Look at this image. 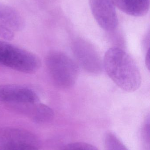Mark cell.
<instances>
[{
  "label": "cell",
  "instance_id": "8992f818",
  "mask_svg": "<svg viewBox=\"0 0 150 150\" xmlns=\"http://www.w3.org/2000/svg\"><path fill=\"white\" fill-rule=\"evenodd\" d=\"M24 26V20L16 10L0 3V37L6 40H11L16 33L22 30Z\"/></svg>",
  "mask_w": 150,
  "mask_h": 150
},
{
  "label": "cell",
  "instance_id": "3957f363",
  "mask_svg": "<svg viewBox=\"0 0 150 150\" xmlns=\"http://www.w3.org/2000/svg\"><path fill=\"white\" fill-rule=\"evenodd\" d=\"M45 62L55 86L68 89L74 85L78 76V67L69 56L60 52H51L46 56Z\"/></svg>",
  "mask_w": 150,
  "mask_h": 150
},
{
  "label": "cell",
  "instance_id": "9c48e42d",
  "mask_svg": "<svg viewBox=\"0 0 150 150\" xmlns=\"http://www.w3.org/2000/svg\"><path fill=\"white\" fill-rule=\"evenodd\" d=\"M10 106L16 112L27 116L35 123L39 124L49 122L54 117V112L51 108L39 102L11 104Z\"/></svg>",
  "mask_w": 150,
  "mask_h": 150
},
{
  "label": "cell",
  "instance_id": "6da1fadb",
  "mask_svg": "<svg viewBox=\"0 0 150 150\" xmlns=\"http://www.w3.org/2000/svg\"><path fill=\"white\" fill-rule=\"evenodd\" d=\"M103 64L109 77L122 90L132 92L140 87V70L132 57L124 50L110 48L106 52Z\"/></svg>",
  "mask_w": 150,
  "mask_h": 150
},
{
  "label": "cell",
  "instance_id": "ba28073f",
  "mask_svg": "<svg viewBox=\"0 0 150 150\" xmlns=\"http://www.w3.org/2000/svg\"><path fill=\"white\" fill-rule=\"evenodd\" d=\"M39 101V98L36 92L28 86L17 84L0 85V102L17 104Z\"/></svg>",
  "mask_w": 150,
  "mask_h": 150
},
{
  "label": "cell",
  "instance_id": "52a82bcc",
  "mask_svg": "<svg viewBox=\"0 0 150 150\" xmlns=\"http://www.w3.org/2000/svg\"><path fill=\"white\" fill-rule=\"evenodd\" d=\"M39 144L38 137L28 130L11 127H0V147L8 148L21 145L38 147Z\"/></svg>",
  "mask_w": 150,
  "mask_h": 150
},
{
  "label": "cell",
  "instance_id": "5bb4252c",
  "mask_svg": "<svg viewBox=\"0 0 150 150\" xmlns=\"http://www.w3.org/2000/svg\"><path fill=\"white\" fill-rule=\"evenodd\" d=\"M150 49L149 48L146 53V56H145V65H146V67L149 70H150Z\"/></svg>",
  "mask_w": 150,
  "mask_h": 150
},
{
  "label": "cell",
  "instance_id": "7c38bea8",
  "mask_svg": "<svg viewBox=\"0 0 150 150\" xmlns=\"http://www.w3.org/2000/svg\"><path fill=\"white\" fill-rule=\"evenodd\" d=\"M60 150H99L94 145L84 142H75L69 144Z\"/></svg>",
  "mask_w": 150,
  "mask_h": 150
},
{
  "label": "cell",
  "instance_id": "30bf717a",
  "mask_svg": "<svg viewBox=\"0 0 150 150\" xmlns=\"http://www.w3.org/2000/svg\"><path fill=\"white\" fill-rule=\"evenodd\" d=\"M115 7L127 15L142 16L146 15L150 8V0H112Z\"/></svg>",
  "mask_w": 150,
  "mask_h": 150
},
{
  "label": "cell",
  "instance_id": "4fadbf2b",
  "mask_svg": "<svg viewBox=\"0 0 150 150\" xmlns=\"http://www.w3.org/2000/svg\"><path fill=\"white\" fill-rule=\"evenodd\" d=\"M0 150H38V147L32 145H21L8 148H1Z\"/></svg>",
  "mask_w": 150,
  "mask_h": 150
},
{
  "label": "cell",
  "instance_id": "5b68a950",
  "mask_svg": "<svg viewBox=\"0 0 150 150\" xmlns=\"http://www.w3.org/2000/svg\"><path fill=\"white\" fill-rule=\"evenodd\" d=\"M92 15L103 30L111 32L117 28L118 19L112 0H89Z\"/></svg>",
  "mask_w": 150,
  "mask_h": 150
},
{
  "label": "cell",
  "instance_id": "277c9868",
  "mask_svg": "<svg viewBox=\"0 0 150 150\" xmlns=\"http://www.w3.org/2000/svg\"><path fill=\"white\" fill-rule=\"evenodd\" d=\"M72 48L77 63L84 70L92 74L102 72L103 62L92 44L83 39H77L73 42Z\"/></svg>",
  "mask_w": 150,
  "mask_h": 150
},
{
  "label": "cell",
  "instance_id": "7a4b0ae2",
  "mask_svg": "<svg viewBox=\"0 0 150 150\" xmlns=\"http://www.w3.org/2000/svg\"><path fill=\"white\" fill-rule=\"evenodd\" d=\"M39 58L31 52L0 40V66L26 74H33L40 68Z\"/></svg>",
  "mask_w": 150,
  "mask_h": 150
},
{
  "label": "cell",
  "instance_id": "8fae6325",
  "mask_svg": "<svg viewBox=\"0 0 150 150\" xmlns=\"http://www.w3.org/2000/svg\"><path fill=\"white\" fill-rule=\"evenodd\" d=\"M105 150H128L114 134L108 132L105 138Z\"/></svg>",
  "mask_w": 150,
  "mask_h": 150
}]
</instances>
